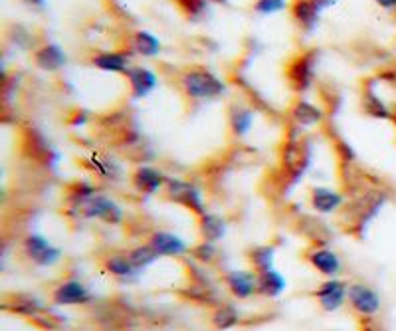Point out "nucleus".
<instances>
[{"label":"nucleus","instance_id":"23","mask_svg":"<svg viewBox=\"0 0 396 331\" xmlns=\"http://www.w3.org/2000/svg\"><path fill=\"white\" fill-rule=\"evenodd\" d=\"M228 127L234 137H246L254 127V111L246 106H232L228 113Z\"/></svg>","mask_w":396,"mask_h":331},{"label":"nucleus","instance_id":"5","mask_svg":"<svg viewBox=\"0 0 396 331\" xmlns=\"http://www.w3.org/2000/svg\"><path fill=\"white\" fill-rule=\"evenodd\" d=\"M311 163V149L301 143V139L292 137L283 147V169L292 179V185L306 175Z\"/></svg>","mask_w":396,"mask_h":331},{"label":"nucleus","instance_id":"41","mask_svg":"<svg viewBox=\"0 0 396 331\" xmlns=\"http://www.w3.org/2000/svg\"><path fill=\"white\" fill-rule=\"evenodd\" d=\"M212 2H218V4H224L226 0H212Z\"/></svg>","mask_w":396,"mask_h":331},{"label":"nucleus","instance_id":"4","mask_svg":"<svg viewBox=\"0 0 396 331\" xmlns=\"http://www.w3.org/2000/svg\"><path fill=\"white\" fill-rule=\"evenodd\" d=\"M315 64H317V52L307 50L294 56L285 66V78L290 88L295 93H306L311 90L315 81Z\"/></svg>","mask_w":396,"mask_h":331},{"label":"nucleus","instance_id":"29","mask_svg":"<svg viewBox=\"0 0 396 331\" xmlns=\"http://www.w3.org/2000/svg\"><path fill=\"white\" fill-rule=\"evenodd\" d=\"M13 312L20 314V316H26V318H32V319H38L40 316H44V314H46V309H44V305L40 304V300H36V298H30V296H22V298L14 300Z\"/></svg>","mask_w":396,"mask_h":331},{"label":"nucleus","instance_id":"33","mask_svg":"<svg viewBox=\"0 0 396 331\" xmlns=\"http://www.w3.org/2000/svg\"><path fill=\"white\" fill-rule=\"evenodd\" d=\"M287 8H290V0H256L254 2V10L264 16L283 13Z\"/></svg>","mask_w":396,"mask_h":331},{"label":"nucleus","instance_id":"30","mask_svg":"<svg viewBox=\"0 0 396 331\" xmlns=\"http://www.w3.org/2000/svg\"><path fill=\"white\" fill-rule=\"evenodd\" d=\"M274 256H276L274 246H258L250 252V262L254 266L256 274H262V272L274 268Z\"/></svg>","mask_w":396,"mask_h":331},{"label":"nucleus","instance_id":"7","mask_svg":"<svg viewBox=\"0 0 396 331\" xmlns=\"http://www.w3.org/2000/svg\"><path fill=\"white\" fill-rule=\"evenodd\" d=\"M24 254L28 256V260H32L36 266H54L60 262L62 258V250L58 246H54L50 240L42 234H28L24 240Z\"/></svg>","mask_w":396,"mask_h":331},{"label":"nucleus","instance_id":"21","mask_svg":"<svg viewBox=\"0 0 396 331\" xmlns=\"http://www.w3.org/2000/svg\"><path fill=\"white\" fill-rule=\"evenodd\" d=\"M363 111L372 120H393V111L379 97L377 90L372 88V81H369L363 90Z\"/></svg>","mask_w":396,"mask_h":331},{"label":"nucleus","instance_id":"19","mask_svg":"<svg viewBox=\"0 0 396 331\" xmlns=\"http://www.w3.org/2000/svg\"><path fill=\"white\" fill-rule=\"evenodd\" d=\"M68 62L65 52L58 44H44L34 52V64L44 72H58Z\"/></svg>","mask_w":396,"mask_h":331},{"label":"nucleus","instance_id":"40","mask_svg":"<svg viewBox=\"0 0 396 331\" xmlns=\"http://www.w3.org/2000/svg\"><path fill=\"white\" fill-rule=\"evenodd\" d=\"M393 121H395V125H396V109L393 111Z\"/></svg>","mask_w":396,"mask_h":331},{"label":"nucleus","instance_id":"8","mask_svg":"<svg viewBox=\"0 0 396 331\" xmlns=\"http://www.w3.org/2000/svg\"><path fill=\"white\" fill-rule=\"evenodd\" d=\"M347 300L363 318H374L381 312V296L367 284H351Z\"/></svg>","mask_w":396,"mask_h":331},{"label":"nucleus","instance_id":"26","mask_svg":"<svg viewBox=\"0 0 396 331\" xmlns=\"http://www.w3.org/2000/svg\"><path fill=\"white\" fill-rule=\"evenodd\" d=\"M161 40L151 34V32H145V30H139L131 36V52L139 54V56H145V58H155L161 54Z\"/></svg>","mask_w":396,"mask_h":331},{"label":"nucleus","instance_id":"22","mask_svg":"<svg viewBox=\"0 0 396 331\" xmlns=\"http://www.w3.org/2000/svg\"><path fill=\"white\" fill-rule=\"evenodd\" d=\"M97 195V188L90 181H76L68 186L65 191V202L70 204V209L77 212L84 204H88L93 197Z\"/></svg>","mask_w":396,"mask_h":331},{"label":"nucleus","instance_id":"6","mask_svg":"<svg viewBox=\"0 0 396 331\" xmlns=\"http://www.w3.org/2000/svg\"><path fill=\"white\" fill-rule=\"evenodd\" d=\"M77 212L84 214L86 218H97L102 223H107V225L113 226L121 225L123 218H125V212H123V209L117 204L116 200L111 199V197H107V195H102V193H97L88 204H84Z\"/></svg>","mask_w":396,"mask_h":331},{"label":"nucleus","instance_id":"25","mask_svg":"<svg viewBox=\"0 0 396 331\" xmlns=\"http://www.w3.org/2000/svg\"><path fill=\"white\" fill-rule=\"evenodd\" d=\"M198 230L203 234V239L210 240V242H218L220 239H224L226 234V220L214 214V212H205L198 216Z\"/></svg>","mask_w":396,"mask_h":331},{"label":"nucleus","instance_id":"28","mask_svg":"<svg viewBox=\"0 0 396 331\" xmlns=\"http://www.w3.org/2000/svg\"><path fill=\"white\" fill-rule=\"evenodd\" d=\"M238 321H240V314L230 304L220 305L214 312V316H212V325L216 330H230L234 325H238Z\"/></svg>","mask_w":396,"mask_h":331},{"label":"nucleus","instance_id":"13","mask_svg":"<svg viewBox=\"0 0 396 331\" xmlns=\"http://www.w3.org/2000/svg\"><path fill=\"white\" fill-rule=\"evenodd\" d=\"M147 244L159 256H168V258H180V256H184L189 252V244L184 240L177 236V234H173V232H166V230L153 232Z\"/></svg>","mask_w":396,"mask_h":331},{"label":"nucleus","instance_id":"36","mask_svg":"<svg viewBox=\"0 0 396 331\" xmlns=\"http://www.w3.org/2000/svg\"><path fill=\"white\" fill-rule=\"evenodd\" d=\"M313 4L319 8V13H323V10H327V8H333V6L337 4V0H313Z\"/></svg>","mask_w":396,"mask_h":331},{"label":"nucleus","instance_id":"31","mask_svg":"<svg viewBox=\"0 0 396 331\" xmlns=\"http://www.w3.org/2000/svg\"><path fill=\"white\" fill-rule=\"evenodd\" d=\"M129 258H131V262L135 264L137 270H145V268H149L151 264L157 262V258H159V254L149 246V244H145V246H137L135 250H131L127 254Z\"/></svg>","mask_w":396,"mask_h":331},{"label":"nucleus","instance_id":"16","mask_svg":"<svg viewBox=\"0 0 396 331\" xmlns=\"http://www.w3.org/2000/svg\"><path fill=\"white\" fill-rule=\"evenodd\" d=\"M224 282L234 298L248 300L254 293H258V274L248 270H232L224 276Z\"/></svg>","mask_w":396,"mask_h":331},{"label":"nucleus","instance_id":"14","mask_svg":"<svg viewBox=\"0 0 396 331\" xmlns=\"http://www.w3.org/2000/svg\"><path fill=\"white\" fill-rule=\"evenodd\" d=\"M131 50H107V52L93 54L91 64L102 70V72H109V74H127L131 67Z\"/></svg>","mask_w":396,"mask_h":331},{"label":"nucleus","instance_id":"34","mask_svg":"<svg viewBox=\"0 0 396 331\" xmlns=\"http://www.w3.org/2000/svg\"><path fill=\"white\" fill-rule=\"evenodd\" d=\"M216 254H218L216 242H210V240L200 242V244L192 250V256H194L198 262H203V264H210V262L216 258Z\"/></svg>","mask_w":396,"mask_h":331},{"label":"nucleus","instance_id":"35","mask_svg":"<svg viewBox=\"0 0 396 331\" xmlns=\"http://www.w3.org/2000/svg\"><path fill=\"white\" fill-rule=\"evenodd\" d=\"M337 149H339V155H341V157H343V161H347V163L355 159V151H353V147L347 145L345 141H341Z\"/></svg>","mask_w":396,"mask_h":331},{"label":"nucleus","instance_id":"24","mask_svg":"<svg viewBox=\"0 0 396 331\" xmlns=\"http://www.w3.org/2000/svg\"><path fill=\"white\" fill-rule=\"evenodd\" d=\"M285 288H287V282L278 270L271 268V270L258 274V293H262L266 298H278Z\"/></svg>","mask_w":396,"mask_h":331},{"label":"nucleus","instance_id":"38","mask_svg":"<svg viewBox=\"0 0 396 331\" xmlns=\"http://www.w3.org/2000/svg\"><path fill=\"white\" fill-rule=\"evenodd\" d=\"M381 78L388 81V83H396V67L395 70H384V74H381Z\"/></svg>","mask_w":396,"mask_h":331},{"label":"nucleus","instance_id":"39","mask_svg":"<svg viewBox=\"0 0 396 331\" xmlns=\"http://www.w3.org/2000/svg\"><path fill=\"white\" fill-rule=\"evenodd\" d=\"M22 2L28 4V6H32V8H38V10H42L46 6V0H22Z\"/></svg>","mask_w":396,"mask_h":331},{"label":"nucleus","instance_id":"1","mask_svg":"<svg viewBox=\"0 0 396 331\" xmlns=\"http://www.w3.org/2000/svg\"><path fill=\"white\" fill-rule=\"evenodd\" d=\"M179 88L191 102H214L226 93V81L208 67L194 66L180 74Z\"/></svg>","mask_w":396,"mask_h":331},{"label":"nucleus","instance_id":"12","mask_svg":"<svg viewBox=\"0 0 396 331\" xmlns=\"http://www.w3.org/2000/svg\"><path fill=\"white\" fill-rule=\"evenodd\" d=\"M125 78L129 81V88H131V95L135 99H143L147 97L149 93H153L159 86V78L153 70L143 66H131L125 74Z\"/></svg>","mask_w":396,"mask_h":331},{"label":"nucleus","instance_id":"15","mask_svg":"<svg viewBox=\"0 0 396 331\" xmlns=\"http://www.w3.org/2000/svg\"><path fill=\"white\" fill-rule=\"evenodd\" d=\"M307 262L327 278H337L341 274V270H343V262L337 256V252L329 250V248H319V246L309 250Z\"/></svg>","mask_w":396,"mask_h":331},{"label":"nucleus","instance_id":"3","mask_svg":"<svg viewBox=\"0 0 396 331\" xmlns=\"http://www.w3.org/2000/svg\"><path fill=\"white\" fill-rule=\"evenodd\" d=\"M165 195L166 199L177 202L182 209L191 211L192 214H196V216H200V214H205L206 212L203 188L196 185V183H192V181L179 179V177L166 179Z\"/></svg>","mask_w":396,"mask_h":331},{"label":"nucleus","instance_id":"27","mask_svg":"<svg viewBox=\"0 0 396 331\" xmlns=\"http://www.w3.org/2000/svg\"><path fill=\"white\" fill-rule=\"evenodd\" d=\"M105 268H107V272H109L111 276L121 280L137 278V276H139V270L131 262V258H129V256H123V254L109 256V258L105 260Z\"/></svg>","mask_w":396,"mask_h":331},{"label":"nucleus","instance_id":"10","mask_svg":"<svg viewBox=\"0 0 396 331\" xmlns=\"http://www.w3.org/2000/svg\"><path fill=\"white\" fill-rule=\"evenodd\" d=\"M315 298L319 300V305L325 312H337L345 305L347 298H349V288L345 282L329 278L315 290Z\"/></svg>","mask_w":396,"mask_h":331},{"label":"nucleus","instance_id":"18","mask_svg":"<svg viewBox=\"0 0 396 331\" xmlns=\"http://www.w3.org/2000/svg\"><path fill=\"white\" fill-rule=\"evenodd\" d=\"M290 118L297 127H315V125L323 123L325 111L319 106L307 102V99H297L290 109Z\"/></svg>","mask_w":396,"mask_h":331},{"label":"nucleus","instance_id":"2","mask_svg":"<svg viewBox=\"0 0 396 331\" xmlns=\"http://www.w3.org/2000/svg\"><path fill=\"white\" fill-rule=\"evenodd\" d=\"M386 200H388L386 193L379 188H371L365 195H361L351 207H347L345 218L349 220L347 232H349V228H351V232H363L372 218L381 212Z\"/></svg>","mask_w":396,"mask_h":331},{"label":"nucleus","instance_id":"9","mask_svg":"<svg viewBox=\"0 0 396 331\" xmlns=\"http://www.w3.org/2000/svg\"><path fill=\"white\" fill-rule=\"evenodd\" d=\"M166 179L168 177H165L163 171H159L153 165H139L131 175V183L135 191L145 197H153L159 191H165Z\"/></svg>","mask_w":396,"mask_h":331},{"label":"nucleus","instance_id":"32","mask_svg":"<svg viewBox=\"0 0 396 331\" xmlns=\"http://www.w3.org/2000/svg\"><path fill=\"white\" fill-rule=\"evenodd\" d=\"M180 13L184 14L189 20H200L208 10V2L210 0H175Z\"/></svg>","mask_w":396,"mask_h":331},{"label":"nucleus","instance_id":"17","mask_svg":"<svg viewBox=\"0 0 396 331\" xmlns=\"http://www.w3.org/2000/svg\"><path fill=\"white\" fill-rule=\"evenodd\" d=\"M311 209L319 214H333L345 204V197L339 191H333L329 186H313L309 193Z\"/></svg>","mask_w":396,"mask_h":331},{"label":"nucleus","instance_id":"37","mask_svg":"<svg viewBox=\"0 0 396 331\" xmlns=\"http://www.w3.org/2000/svg\"><path fill=\"white\" fill-rule=\"evenodd\" d=\"M384 10H396V0H374Z\"/></svg>","mask_w":396,"mask_h":331},{"label":"nucleus","instance_id":"20","mask_svg":"<svg viewBox=\"0 0 396 331\" xmlns=\"http://www.w3.org/2000/svg\"><path fill=\"white\" fill-rule=\"evenodd\" d=\"M292 16L297 22V26L306 32H311L319 26L321 13L319 8L313 4V0H294L292 4Z\"/></svg>","mask_w":396,"mask_h":331},{"label":"nucleus","instance_id":"11","mask_svg":"<svg viewBox=\"0 0 396 331\" xmlns=\"http://www.w3.org/2000/svg\"><path fill=\"white\" fill-rule=\"evenodd\" d=\"M91 300H93V293L77 280H68L52 293V302L56 305H86L90 304Z\"/></svg>","mask_w":396,"mask_h":331}]
</instances>
